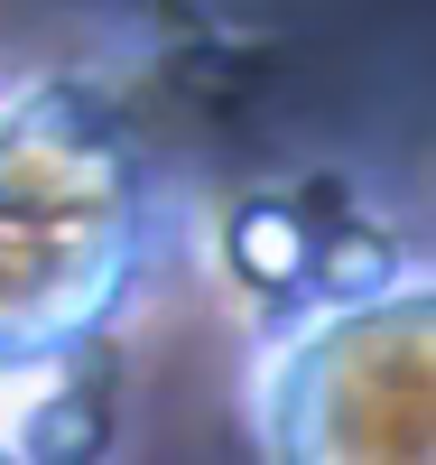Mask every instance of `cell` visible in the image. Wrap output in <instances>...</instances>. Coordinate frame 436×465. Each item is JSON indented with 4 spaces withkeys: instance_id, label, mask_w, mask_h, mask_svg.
<instances>
[{
    "instance_id": "cell-1",
    "label": "cell",
    "mask_w": 436,
    "mask_h": 465,
    "mask_svg": "<svg viewBox=\"0 0 436 465\" xmlns=\"http://www.w3.org/2000/svg\"><path fill=\"white\" fill-rule=\"evenodd\" d=\"M177 252V186L93 74L0 84V419L56 401Z\"/></svg>"
},
{
    "instance_id": "cell-3",
    "label": "cell",
    "mask_w": 436,
    "mask_h": 465,
    "mask_svg": "<svg viewBox=\"0 0 436 465\" xmlns=\"http://www.w3.org/2000/svg\"><path fill=\"white\" fill-rule=\"evenodd\" d=\"M223 252H232V270H242L251 289H269V298H306L315 232H306L297 196H242V205H232V223H223Z\"/></svg>"
},
{
    "instance_id": "cell-2",
    "label": "cell",
    "mask_w": 436,
    "mask_h": 465,
    "mask_svg": "<svg viewBox=\"0 0 436 465\" xmlns=\"http://www.w3.org/2000/svg\"><path fill=\"white\" fill-rule=\"evenodd\" d=\"M242 391L269 465H436V270L279 317Z\"/></svg>"
},
{
    "instance_id": "cell-4",
    "label": "cell",
    "mask_w": 436,
    "mask_h": 465,
    "mask_svg": "<svg viewBox=\"0 0 436 465\" xmlns=\"http://www.w3.org/2000/svg\"><path fill=\"white\" fill-rule=\"evenodd\" d=\"M0 465H47V456H37V447H28L19 429H0Z\"/></svg>"
}]
</instances>
